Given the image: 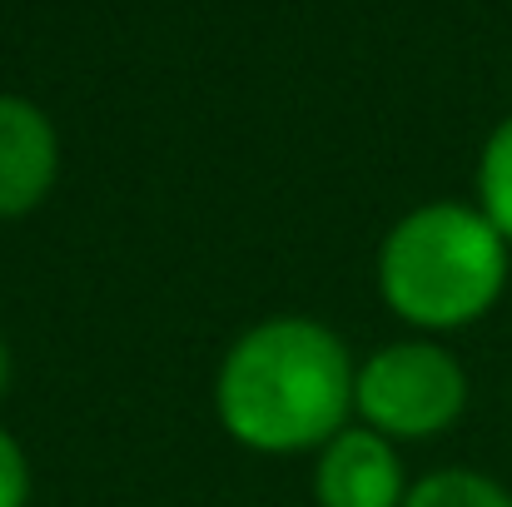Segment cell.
<instances>
[{
  "mask_svg": "<svg viewBox=\"0 0 512 507\" xmlns=\"http://www.w3.org/2000/svg\"><path fill=\"white\" fill-rule=\"evenodd\" d=\"M358 353L314 314H269L234 338L214 368V418L259 458H314L353 423Z\"/></svg>",
  "mask_w": 512,
  "mask_h": 507,
  "instance_id": "obj_1",
  "label": "cell"
},
{
  "mask_svg": "<svg viewBox=\"0 0 512 507\" xmlns=\"http://www.w3.org/2000/svg\"><path fill=\"white\" fill-rule=\"evenodd\" d=\"M373 284L408 334L453 338L503 304L512 249L473 199H428L383 229Z\"/></svg>",
  "mask_w": 512,
  "mask_h": 507,
  "instance_id": "obj_2",
  "label": "cell"
},
{
  "mask_svg": "<svg viewBox=\"0 0 512 507\" xmlns=\"http://www.w3.org/2000/svg\"><path fill=\"white\" fill-rule=\"evenodd\" d=\"M473 403V378L448 338L403 334L358 358L353 423L383 433L398 448L433 443L463 423Z\"/></svg>",
  "mask_w": 512,
  "mask_h": 507,
  "instance_id": "obj_3",
  "label": "cell"
},
{
  "mask_svg": "<svg viewBox=\"0 0 512 507\" xmlns=\"http://www.w3.org/2000/svg\"><path fill=\"white\" fill-rule=\"evenodd\" d=\"M408 488L413 478L403 448L363 423H348L314 453L309 473L314 507H403Z\"/></svg>",
  "mask_w": 512,
  "mask_h": 507,
  "instance_id": "obj_4",
  "label": "cell"
},
{
  "mask_svg": "<svg viewBox=\"0 0 512 507\" xmlns=\"http://www.w3.org/2000/svg\"><path fill=\"white\" fill-rule=\"evenodd\" d=\"M60 184V130L25 100L0 95V224L30 219Z\"/></svg>",
  "mask_w": 512,
  "mask_h": 507,
  "instance_id": "obj_5",
  "label": "cell"
},
{
  "mask_svg": "<svg viewBox=\"0 0 512 507\" xmlns=\"http://www.w3.org/2000/svg\"><path fill=\"white\" fill-rule=\"evenodd\" d=\"M403 507H512V488L498 473L453 463V468H433L413 478Z\"/></svg>",
  "mask_w": 512,
  "mask_h": 507,
  "instance_id": "obj_6",
  "label": "cell"
},
{
  "mask_svg": "<svg viewBox=\"0 0 512 507\" xmlns=\"http://www.w3.org/2000/svg\"><path fill=\"white\" fill-rule=\"evenodd\" d=\"M473 204L488 214V224L508 239L512 249V115H503L483 150H478V169H473Z\"/></svg>",
  "mask_w": 512,
  "mask_h": 507,
  "instance_id": "obj_7",
  "label": "cell"
},
{
  "mask_svg": "<svg viewBox=\"0 0 512 507\" xmlns=\"http://www.w3.org/2000/svg\"><path fill=\"white\" fill-rule=\"evenodd\" d=\"M35 478H30V453L20 448V438L0 423V507H30Z\"/></svg>",
  "mask_w": 512,
  "mask_h": 507,
  "instance_id": "obj_8",
  "label": "cell"
},
{
  "mask_svg": "<svg viewBox=\"0 0 512 507\" xmlns=\"http://www.w3.org/2000/svg\"><path fill=\"white\" fill-rule=\"evenodd\" d=\"M10 383H15V348H10V338L0 334V403H5Z\"/></svg>",
  "mask_w": 512,
  "mask_h": 507,
  "instance_id": "obj_9",
  "label": "cell"
}]
</instances>
